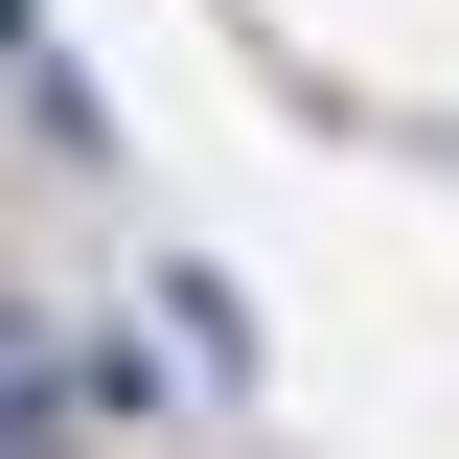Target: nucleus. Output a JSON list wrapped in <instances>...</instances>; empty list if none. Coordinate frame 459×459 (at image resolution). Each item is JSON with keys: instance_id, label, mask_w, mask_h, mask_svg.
<instances>
[{"instance_id": "obj_2", "label": "nucleus", "mask_w": 459, "mask_h": 459, "mask_svg": "<svg viewBox=\"0 0 459 459\" xmlns=\"http://www.w3.org/2000/svg\"><path fill=\"white\" fill-rule=\"evenodd\" d=\"M23 47H47V0H0V69H23Z\"/></svg>"}, {"instance_id": "obj_1", "label": "nucleus", "mask_w": 459, "mask_h": 459, "mask_svg": "<svg viewBox=\"0 0 459 459\" xmlns=\"http://www.w3.org/2000/svg\"><path fill=\"white\" fill-rule=\"evenodd\" d=\"M69 391H92V368H69V344H47V322H0V437H47V413H69Z\"/></svg>"}]
</instances>
